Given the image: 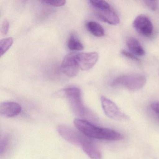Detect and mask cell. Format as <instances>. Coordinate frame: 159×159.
Wrapping results in <instances>:
<instances>
[{
  "label": "cell",
  "instance_id": "20",
  "mask_svg": "<svg viewBox=\"0 0 159 159\" xmlns=\"http://www.w3.org/2000/svg\"><path fill=\"white\" fill-rule=\"evenodd\" d=\"M10 29V23L8 21L3 22L1 27V32L3 35H6L8 33Z\"/></svg>",
  "mask_w": 159,
  "mask_h": 159
},
{
  "label": "cell",
  "instance_id": "19",
  "mask_svg": "<svg viewBox=\"0 0 159 159\" xmlns=\"http://www.w3.org/2000/svg\"><path fill=\"white\" fill-rule=\"evenodd\" d=\"M121 53L122 54L123 56L127 57V58L132 59V60H134V61L139 62V59L134 54L130 52L126 51V50H122L121 51Z\"/></svg>",
  "mask_w": 159,
  "mask_h": 159
},
{
  "label": "cell",
  "instance_id": "8",
  "mask_svg": "<svg viewBox=\"0 0 159 159\" xmlns=\"http://www.w3.org/2000/svg\"><path fill=\"white\" fill-rule=\"evenodd\" d=\"M98 54L96 52L77 53V58L79 67L83 70L92 69L98 61Z\"/></svg>",
  "mask_w": 159,
  "mask_h": 159
},
{
  "label": "cell",
  "instance_id": "1",
  "mask_svg": "<svg viewBox=\"0 0 159 159\" xmlns=\"http://www.w3.org/2000/svg\"><path fill=\"white\" fill-rule=\"evenodd\" d=\"M73 123L80 132L89 138L114 141L121 140L124 138L121 134L115 130L98 127L85 120L75 119Z\"/></svg>",
  "mask_w": 159,
  "mask_h": 159
},
{
  "label": "cell",
  "instance_id": "6",
  "mask_svg": "<svg viewBox=\"0 0 159 159\" xmlns=\"http://www.w3.org/2000/svg\"><path fill=\"white\" fill-rule=\"evenodd\" d=\"M63 73L69 77L77 76L79 71V64L77 58V53H70L63 59L61 65Z\"/></svg>",
  "mask_w": 159,
  "mask_h": 159
},
{
  "label": "cell",
  "instance_id": "12",
  "mask_svg": "<svg viewBox=\"0 0 159 159\" xmlns=\"http://www.w3.org/2000/svg\"><path fill=\"white\" fill-rule=\"evenodd\" d=\"M86 26L87 30L95 37H102L105 35L104 29L97 22L90 21L86 24Z\"/></svg>",
  "mask_w": 159,
  "mask_h": 159
},
{
  "label": "cell",
  "instance_id": "11",
  "mask_svg": "<svg viewBox=\"0 0 159 159\" xmlns=\"http://www.w3.org/2000/svg\"><path fill=\"white\" fill-rule=\"evenodd\" d=\"M126 43L131 52L135 55L141 56L145 55V50L136 39L134 38H128Z\"/></svg>",
  "mask_w": 159,
  "mask_h": 159
},
{
  "label": "cell",
  "instance_id": "18",
  "mask_svg": "<svg viewBox=\"0 0 159 159\" xmlns=\"http://www.w3.org/2000/svg\"><path fill=\"white\" fill-rule=\"evenodd\" d=\"M144 3L148 9L151 11H156L158 8V2L156 1H144Z\"/></svg>",
  "mask_w": 159,
  "mask_h": 159
},
{
  "label": "cell",
  "instance_id": "16",
  "mask_svg": "<svg viewBox=\"0 0 159 159\" xmlns=\"http://www.w3.org/2000/svg\"><path fill=\"white\" fill-rule=\"evenodd\" d=\"M41 2H43L47 5L51 6H54V7H61L64 6L66 3V1L65 0L61 1H43Z\"/></svg>",
  "mask_w": 159,
  "mask_h": 159
},
{
  "label": "cell",
  "instance_id": "21",
  "mask_svg": "<svg viewBox=\"0 0 159 159\" xmlns=\"http://www.w3.org/2000/svg\"><path fill=\"white\" fill-rule=\"evenodd\" d=\"M151 108L154 112L159 115V102H154L152 103Z\"/></svg>",
  "mask_w": 159,
  "mask_h": 159
},
{
  "label": "cell",
  "instance_id": "5",
  "mask_svg": "<svg viewBox=\"0 0 159 159\" xmlns=\"http://www.w3.org/2000/svg\"><path fill=\"white\" fill-rule=\"evenodd\" d=\"M101 106L106 115L109 118L117 120H124L128 119L114 102L105 96L100 98Z\"/></svg>",
  "mask_w": 159,
  "mask_h": 159
},
{
  "label": "cell",
  "instance_id": "2",
  "mask_svg": "<svg viewBox=\"0 0 159 159\" xmlns=\"http://www.w3.org/2000/svg\"><path fill=\"white\" fill-rule=\"evenodd\" d=\"M64 92L73 112L79 117L88 118L90 112L84 105L80 89L72 86L67 88Z\"/></svg>",
  "mask_w": 159,
  "mask_h": 159
},
{
  "label": "cell",
  "instance_id": "4",
  "mask_svg": "<svg viewBox=\"0 0 159 159\" xmlns=\"http://www.w3.org/2000/svg\"><path fill=\"white\" fill-rule=\"evenodd\" d=\"M147 79L143 75L131 74L122 75L113 80L112 85H120L132 91L140 90L146 84Z\"/></svg>",
  "mask_w": 159,
  "mask_h": 159
},
{
  "label": "cell",
  "instance_id": "9",
  "mask_svg": "<svg viewBox=\"0 0 159 159\" xmlns=\"http://www.w3.org/2000/svg\"><path fill=\"white\" fill-rule=\"evenodd\" d=\"M22 111L21 106L14 102H2L0 105V114L6 118H12L19 115Z\"/></svg>",
  "mask_w": 159,
  "mask_h": 159
},
{
  "label": "cell",
  "instance_id": "3",
  "mask_svg": "<svg viewBox=\"0 0 159 159\" xmlns=\"http://www.w3.org/2000/svg\"><path fill=\"white\" fill-rule=\"evenodd\" d=\"M57 129L59 134L63 139L71 144L80 146L84 152L94 143L88 137L82 135L68 126L59 125Z\"/></svg>",
  "mask_w": 159,
  "mask_h": 159
},
{
  "label": "cell",
  "instance_id": "14",
  "mask_svg": "<svg viewBox=\"0 0 159 159\" xmlns=\"http://www.w3.org/2000/svg\"><path fill=\"white\" fill-rule=\"evenodd\" d=\"M14 40L13 38H8L2 39L0 41V54L2 57L10 48L13 43Z\"/></svg>",
  "mask_w": 159,
  "mask_h": 159
},
{
  "label": "cell",
  "instance_id": "17",
  "mask_svg": "<svg viewBox=\"0 0 159 159\" xmlns=\"http://www.w3.org/2000/svg\"><path fill=\"white\" fill-rule=\"evenodd\" d=\"M9 142L8 138L5 136L2 139L0 142V153L2 154L7 148V145Z\"/></svg>",
  "mask_w": 159,
  "mask_h": 159
},
{
  "label": "cell",
  "instance_id": "7",
  "mask_svg": "<svg viewBox=\"0 0 159 159\" xmlns=\"http://www.w3.org/2000/svg\"><path fill=\"white\" fill-rule=\"evenodd\" d=\"M133 26L139 34L146 37H149L153 32L152 23L147 16L143 15L138 16L135 18Z\"/></svg>",
  "mask_w": 159,
  "mask_h": 159
},
{
  "label": "cell",
  "instance_id": "13",
  "mask_svg": "<svg viewBox=\"0 0 159 159\" xmlns=\"http://www.w3.org/2000/svg\"><path fill=\"white\" fill-rule=\"evenodd\" d=\"M68 48L73 51H82L84 49L83 44L73 35H70L67 41Z\"/></svg>",
  "mask_w": 159,
  "mask_h": 159
},
{
  "label": "cell",
  "instance_id": "22",
  "mask_svg": "<svg viewBox=\"0 0 159 159\" xmlns=\"http://www.w3.org/2000/svg\"></svg>",
  "mask_w": 159,
  "mask_h": 159
},
{
  "label": "cell",
  "instance_id": "15",
  "mask_svg": "<svg viewBox=\"0 0 159 159\" xmlns=\"http://www.w3.org/2000/svg\"><path fill=\"white\" fill-rule=\"evenodd\" d=\"M89 2L93 7L97 9L98 11H105L111 9L110 4L105 1H90Z\"/></svg>",
  "mask_w": 159,
  "mask_h": 159
},
{
  "label": "cell",
  "instance_id": "10",
  "mask_svg": "<svg viewBox=\"0 0 159 159\" xmlns=\"http://www.w3.org/2000/svg\"><path fill=\"white\" fill-rule=\"evenodd\" d=\"M97 16L101 21L109 25H116L120 22V18L111 9L105 11H98Z\"/></svg>",
  "mask_w": 159,
  "mask_h": 159
}]
</instances>
